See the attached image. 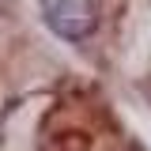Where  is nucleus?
I'll return each mask as SVG.
<instances>
[{
	"instance_id": "1",
	"label": "nucleus",
	"mask_w": 151,
	"mask_h": 151,
	"mask_svg": "<svg viewBox=\"0 0 151 151\" xmlns=\"http://www.w3.org/2000/svg\"><path fill=\"white\" fill-rule=\"evenodd\" d=\"M49 27H53L60 38L79 42V38L91 34L94 12H91V4H87V0H60V4H53V8H49Z\"/></svg>"
}]
</instances>
